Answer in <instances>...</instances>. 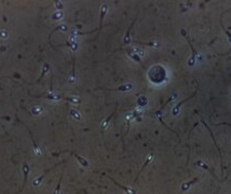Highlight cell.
<instances>
[{
  "mask_svg": "<svg viewBox=\"0 0 231 194\" xmlns=\"http://www.w3.org/2000/svg\"><path fill=\"white\" fill-rule=\"evenodd\" d=\"M57 165H60V164H56V165H54V166H53V167H52V168L56 167V166H57ZM52 168H49L48 171H45V173H44V174H43V175H42V176H41V177H39V178H38V179H36V180H33V185H40V182H41V181H42V179H43V178H44V176H45V175H47V174H48V173H49V171H51V169H52Z\"/></svg>",
  "mask_w": 231,
  "mask_h": 194,
  "instance_id": "cell-9",
  "label": "cell"
},
{
  "mask_svg": "<svg viewBox=\"0 0 231 194\" xmlns=\"http://www.w3.org/2000/svg\"><path fill=\"white\" fill-rule=\"evenodd\" d=\"M195 164H197V165H198V166H200V167L204 168V169H206V171H210V173L212 174V176H213V177L215 178V179L217 180V181H219V182H222V180L218 179V178L216 177V175H215V174H214V171H213L212 169H211V168H210V167H208V166L206 165V164H205V163H203L202 161H198V162H197V163H195Z\"/></svg>",
  "mask_w": 231,
  "mask_h": 194,
  "instance_id": "cell-5",
  "label": "cell"
},
{
  "mask_svg": "<svg viewBox=\"0 0 231 194\" xmlns=\"http://www.w3.org/2000/svg\"><path fill=\"white\" fill-rule=\"evenodd\" d=\"M70 113H72V116H75V118L78 119V120H79V119H80V114H79L77 111H75V110H72V111H70Z\"/></svg>",
  "mask_w": 231,
  "mask_h": 194,
  "instance_id": "cell-15",
  "label": "cell"
},
{
  "mask_svg": "<svg viewBox=\"0 0 231 194\" xmlns=\"http://www.w3.org/2000/svg\"><path fill=\"white\" fill-rule=\"evenodd\" d=\"M106 11H107V5H103L102 9H100V28H98V30H100L103 27V19H104V16H105L106 14Z\"/></svg>",
  "mask_w": 231,
  "mask_h": 194,
  "instance_id": "cell-8",
  "label": "cell"
},
{
  "mask_svg": "<svg viewBox=\"0 0 231 194\" xmlns=\"http://www.w3.org/2000/svg\"><path fill=\"white\" fill-rule=\"evenodd\" d=\"M198 88H199V84H198V88H197V91H195V92H194V93H193V94H192V95H191V96H190V97H188V98H187V99H184V100H183V102H179V104H178V105H177V106H176V107H175V109H174V111H173V114H174V116H176V114H177V112H178V110H179V107H180V106H181V105H183V104H184V102H188V100H189V99H191V98H192V97H193V96H195V94H197V92H198Z\"/></svg>",
  "mask_w": 231,
  "mask_h": 194,
  "instance_id": "cell-6",
  "label": "cell"
},
{
  "mask_svg": "<svg viewBox=\"0 0 231 194\" xmlns=\"http://www.w3.org/2000/svg\"><path fill=\"white\" fill-rule=\"evenodd\" d=\"M181 33H183L185 37H186V39H187V41H188V43H189V45H190V47H191V50H192V57H191V59L189 61V65L190 66H192L193 64H194V59H195V51H194V49L192 47V44H191V42L189 41V38L187 37V35H186V31H185V29H181Z\"/></svg>",
  "mask_w": 231,
  "mask_h": 194,
  "instance_id": "cell-4",
  "label": "cell"
},
{
  "mask_svg": "<svg viewBox=\"0 0 231 194\" xmlns=\"http://www.w3.org/2000/svg\"><path fill=\"white\" fill-rule=\"evenodd\" d=\"M114 112H116V110H114V112H112V113H111V114H110V116H108V118H107V119H106V120H105V121H104V122H103V123H102V128H106V127H107V125H108V123H109V121H110V119H111V118H112V116H114Z\"/></svg>",
  "mask_w": 231,
  "mask_h": 194,
  "instance_id": "cell-11",
  "label": "cell"
},
{
  "mask_svg": "<svg viewBox=\"0 0 231 194\" xmlns=\"http://www.w3.org/2000/svg\"><path fill=\"white\" fill-rule=\"evenodd\" d=\"M63 175H64V171H62L61 174V177H60V181H58V185L56 187V190L54 191V194H60V190H61V183H62V179H63Z\"/></svg>",
  "mask_w": 231,
  "mask_h": 194,
  "instance_id": "cell-12",
  "label": "cell"
},
{
  "mask_svg": "<svg viewBox=\"0 0 231 194\" xmlns=\"http://www.w3.org/2000/svg\"><path fill=\"white\" fill-rule=\"evenodd\" d=\"M203 124H204V126L205 127L207 128V130H210V134H211V136H212V138H213V140H214V144H215V146L217 147V149H218V152H219V155H220V161H222V173H224V168H222V151H220V149H219V147H218V144H217V142H216V139H215V137H214V135H213V133H212V130H211V128L208 127V125H207L206 123H205L204 121H201Z\"/></svg>",
  "mask_w": 231,
  "mask_h": 194,
  "instance_id": "cell-3",
  "label": "cell"
},
{
  "mask_svg": "<svg viewBox=\"0 0 231 194\" xmlns=\"http://www.w3.org/2000/svg\"><path fill=\"white\" fill-rule=\"evenodd\" d=\"M217 125H228V126H230V127H231V124L227 123V122H224V123H219V124H217Z\"/></svg>",
  "mask_w": 231,
  "mask_h": 194,
  "instance_id": "cell-16",
  "label": "cell"
},
{
  "mask_svg": "<svg viewBox=\"0 0 231 194\" xmlns=\"http://www.w3.org/2000/svg\"><path fill=\"white\" fill-rule=\"evenodd\" d=\"M135 22H136V19H134V22H133V23H132L131 26H130L129 30L126 31V35H125V37H124V42H125V43H129V42H130V31H131L132 27H133V25H134V24H135Z\"/></svg>",
  "mask_w": 231,
  "mask_h": 194,
  "instance_id": "cell-10",
  "label": "cell"
},
{
  "mask_svg": "<svg viewBox=\"0 0 231 194\" xmlns=\"http://www.w3.org/2000/svg\"><path fill=\"white\" fill-rule=\"evenodd\" d=\"M128 54L131 56V58H133L135 62H137V63H141V58L138 57V55L137 54H135V53H132L131 51H128Z\"/></svg>",
  "mask_w": 231,
  "mask_h": 194,
  "instance_id": "cell-13",
  "label": "cell"
},
{
  "mask_svg": "<svg viewBox=\"0 0 231 194\" xmlns=\"http://www.w3.org/2000/svg\"><path fill=\"white\" fill-rule=\"evenodd\" d=\"M107 177L109 178L110 180H112V182H114V185H118V187H119V188H121L122 190H124L126 194H136V191H135V190L130 189V188H126V187H124V185H120V183H118L117 181H116V180H114V179H112V177H110V176H107Z\"/></svg>",
  "mask_w": 231,
  "mask_h": 194,
  "instance_id": "cell-2",
  "label": "cell"
},
{
  "mask_svg": "<svg viewBox=\"0 0 231 194\" xmlns=\"http://www.w3.org/2000/svg\"><path fill=\"white\" fill-rule=\"evenodd\" d=\"M197 180H198V179H197V178H194V179H192V180H191V181H189L188 183H184L183 187H181V189H183L184 191H185V190H187L189 187H190V185H192V183H194L195 181H197Z\"/></svg>",
  "mask_w": 231,
  "mask_h": 194,
  "instance_id": "cell-14",
  "label": "cell"
},
{
  "mask_svg": "<svg viewBox=\"0 0 231 194\" xmlns=\"http://www.w3.org/2000/svg\"><path fill=\"white\" fill-rule=\"evenodd\" d=\"M152 159H153V154H152V153H151V154H150V155H149V158H148V159H147V161H146V162H145V163H144L143 167H142V168H141V171H138L137 176H136L135 180H134V185H135V182H136V181H137L138 177H139V175H141V174H142V171H144V168H145V167H146V166H147V165H148V164H149V163H150V162L152 161Z\"/></svg>",
  "mask_w": 231,
  "mask_h": 194,
  "instance_id": "cell-7",
  "label": "cell"
},
{
  "mask_svg": "<svg viewBox=\"0 0 231 194\" xmlns=\"http://www.w3.org/2000/svg\"><path fill=\"white\" fill-rule=\"evenodd\" d=\"M63 152H69V153H72L74 156H76V159L78 160V161L80 162V163H81V165H82V166H84V167H86V166L89 165V163H88V161H86V160H84L83 158H81V156H79L78 154L75 153V152H72V151H68V150H66V151H61L60 153H56V154H54V155H58V154L63 153Z\"/></svg>",
  "mask_w": 231,
  "mask_h": 194,
  "instance_id": "cell-1",
  "label": "cell"
}]
</instances>
